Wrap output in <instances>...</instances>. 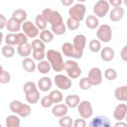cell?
Listing matches in <instances>:
<instances>
[{
  "label": "cell",
  "instance_id": "60d3db41",
  "mask_svg": "<svg viewBox=\"0 0 127 127\" xmlns=\"http://www.w3.org/2000/svg\"><path fill=\"white\" fill-rule=\"evenodd\" d=\"M91 84L87 77H84L81 79L79 82V86L80 88L83 90H87L90 88Z\"/></svg>",
  "mask_w": 127,
  "mask_h": 127
},
{
  "label": "cell",
  "instance_id": "cb8c5ba5",
  "mask_svg": "<svg viewBox=\"0 0 127 127\" xmlns=\"http://www.w3.org/2000/svg\"><path fill=\"white\" fill-rule=\"evenodd\" d=\"M22 65L24 69L27 72H32L35 69V64L31 58H25L22 61Z\"/></svg>",
  "mask_w": 127,
  "mask_h": 127
},
{
  "label": "cell",
  "instance_id": "4316f807",
  "mask_svg": "<svg viewBox=\"0 0 127 127\" xmlns=\"http://www.w3.org/2000/svg\"><path fill=\"white\" fill-rule=\"evenodd\" d=\"M6 124L7 127H19L20 120L16 116H10L6 118Z\"/></svg>",
  "mask_w": 127,
  "mask_h": 127
},
{
  "label": "cell",
  "instance_id": "4dcf8cb0",
  "mask_svg": "<svg viewBox=\"0 0 127 127\" xmlns=\"http://www.w3.org/2000/svg\"><path fill=\"white\" fill-rule=\"evenodd\" d=\"M31 113V108L29 106L26 104H22L20 106L17 114L22 117L28 116Z\"/></svg>",
  "mask_w": 127,
  "mask_h": 127
},
{
  "label": "cell",
  "instance_id": "8fae6325",
  "mask_svg": "<svg viewBox=\"0 0 127 127\" xmlns=\"http://www.w3.org/2000/svg\"><path fill=\"white\" fill-rule=\"evenodd\" d=\"M78 111L81 116L85 119L90 118L93 113L91 104L87 101L81 102L78 107Z\"/></svg>",
  "mask_w": 127,
  "mask_h": 127
},
{
  "label": "cell",
  "instance_id": "7dc6e473",
  "mask_svg": "<svg viewBox=\"0 0 127 127\" xmlns=\"http://www.w3.org/2000/svg\"><path fill=\"white\" fill-rule=\"evenodd\" d=\"M6 20L5 17L2 14H0V29H2L4 27L5 25L6 24Z\"/></svg>",
  "mask_w": 127,
  "mask_h": 127
},
{
  "label": "cell",
  "instance_id": "d6986e66",
  "mask_svg": "<svg viewBox=\"0 0 127 127\" xmlns=\"http://www.w3.org/2000/svg\"><path fill=\"white\" fill-rule=\"evenodd\" d=\"M27 13L26 11L21 9H18L14 11L12 14L11 18L16 21L21 23L26 19Z\"/></svg>",
  "mask_w": 127,
  "mask_h": 127
},
{
  "label": "cell",
  "instance_id": "c3c4849f",
  "mask_svg": "<svg viewBox=\"0 0 127 127\" xmlns=\"http://www.w3.org/2000/svg\"><path fill=\"white\" fill-rule=\"evenodd\" d=\"M121 57L122 59L125 61H127V46H125V47L124 48V49H122L121 53Z\"/></svg>",
  "mask_w": 127,
  "mask_h": 127
},
{
  "label": "cell",
  "instance_id": "ac0fdd59",
  "mask_svg": "<svg viewBox=\"0 0 127 127\" xmlns=\"http://www.w3.org/2000/svg\"><path fill=\"white\" fill-rule=\"evenodd\" d=\"M68 109L64 104H61L54 106L53 108L52 112L54 115L56 117H62L65 115L67 112Z\"/></svg>",
  "mask_w": 127,
  "mask_h": 127
},
{
  "label": "cell",
  "instance_id": "8d00e7d4",
  "mask_svg": "<svg viewBox=\"0 0 127 127\" xmlns=\"http://www.w3.org/2000/svg\"><path fill=\"white\" fill-rule=\"evenodd\" d=\"M33 57L34 59L37 61L43 59L45 57L44 50L42 49L33 50Z\"/></svg>",
  "mask_w": 127,
  "mask_h": 127
},
{
  "label": "cell",
  "instance_id": "5b68a950",
  "mask_svg": "<svg viewBox=\"0 0 127 127\" xmlns=\"http://www.w3.org/2000/svg\"><path fill=\"white\" fill-rule=\"evenodd\" d=\"M85 11L86 8L85 5L80 3L75 4L70 8L68 11L70 17L78 21L83 20Z\"/></svg>",
  "mask_w": 127,
  "mask_h": 127
},
{
  "label": "cell",
  "instance_id": "44dd1931",
  "mask_svg": "<svg viewBox=\"0 0 127 127\" xmlns=\"http://www.w3.org/2000/svg\"><path fill=\"white\" fill-rule=\"evenodd\" d=\"M31 51V47L28 43H24L18 45L17 51L22 57H26L30 55Z\"/></svg>",
  "mask_w": 127,
  "mask_h": 127
},
{
  "label": "cell",
  "instance_id": "9a60e30c",
  "mask_svg": "<svg viewBox=\"0 0 127 127\" xmlns=\"http://www.w3.org/2000/svg\"><path fill=\"white\" fill-rule=\"evenodd\" d=\"M127 108L125 104H121L116 107L114 112V117L117 120H122L126 116Z\"/></svg>",
  "mask_w": 127,
  "mask_h": 127
},
{
  "label": "cell",
  "instance_id": "603a6c76",
  "mask_svg": "<svg viewBox=\"0 0 127 127\" xmlns=\"http://www.w3.org/2000/svg\"><path fill=\"white\" fill-rule=\"evenodd\" d=\"M115 95L116 98L121 101L127 100V86H121L118 88L115 92Z\"/></svg>",
  "mask_w": 127,
  "mask_h": 127
},
{
  "label": "cell",
  "instance_id": "277c9868",
  "mask_svg": "<svg viewBox=\"0 0 127 127\" xmlns=\"http://www.w3.org/2000/svg\"><path fill=\"white\" fill-rule=\"evenodd\" d=\"M69 77L72 78L78 77L81 74V70L77 62L68 60L64 64V68Z\"/></svg>",
  "mask_w": 127,
  "mask_h": 127
},
{
  "label": "cell",
  "instance_id": "2e32d148",
  "mask_svg": "<svg viewBox=\"0 0 127 127\" xmlns=\"http://www.w3.org/2000/svg\"><path fill=\"white\" fill-rule=\"evenodd\" d=\"M73 44L75 49L79 51H82L86 44V38L81 34L76 35L73 39Z\"/></svg>",
  "mask_w": 127,
  "mask_h": 127
},
{
  "label": "cell",
  "instance_id": "83f0119b",
  "mask_svg": "<svg viewBox=\"0 0 127 127\" xmlns=\"http://www.w3.org/2000/svg\"><path fill=\"white\" fill-rule=\"evenodd\" d=\"M85 22L87 27L90 29L96 28L99 24L98 18L93 15H89L87 17Z\"/></svg>",
  "mask_w": 127,
  "mask_h": 127
},
{
  "label": "cell",
  "instance_id": "f35d334b",
  "mask_svg": "<svg viewBox=\"0 0 127 127\" xmlns=\"http://www.w3.org/2000/svg\"><path fill=\"white\" fill-rule=\"evenodd\" d=\"M51 28L53 31L57 35L63 34L65 31V26L64 23L58 26H52Z\"/></svg>",
  "mask_w": 127,
  "mask_h": 127
},
{
  "label": "cell",
  "instance_id": "f546056e",
  "mask_svg": "<svg viewBox=\"0 0 127 127\" xmlns=\"http://www.w3.org/2000/svg\"><path fill=\"white\" fill-rule=\"evenodd\" d=\"M49 96L52 99L53 102L55 103L60 102L63 99V94L57 90L52 91L50 93Z\"/></svg>",
  "mask_w": 127,
  "mask_h": 127
},
{
  "label": "cell",
  "instance_id": "7402d4cb",
  "mask_svg": "<svg viewBox=\"0 0 127 127\" xmlns=\"http://www.w3.org/2000/svg\"><path fill=\"white\" fill-rule=\"evenodd\" d=\"M101 56L102 59L104 61L109 62L111 61L114 58V52L113 50L109 47H105L102 50Z\"/></svg>",
  "mask_w": 127,
  "mask_h": 127
},
{
  "label": "cell",
  "instance_id": "f907efd6",
  "mask_svg": "<svg viewBox=\"0 0 127 127\" xmlns=\"http://www.w3.org/2000/svg\"><path fill=\"white\" fill-rule=\"evenodd\" d=\"M62 2L64 5L66 6H68L73 2V0H62Z\"/></svg>",
  "mask_w": 127,
  "mask_h": 127
},
{
  "label": "cell",
  "instance_id": "816d5d0a",
  "mask_svg": "<svg viewBox=\"0 0 127 127\" xmlns=\"http://www.w3.org/2000/svg\"><path fill=\"white\" fill-rule=\"evenodd\" d=\"M115 126L117 127V126H126V125L124 124L123 123H117V124L115 125Z\"/></svg>",
  "mask_w": 127,
  "mask_h": 127
},
{
  "label": "cell",
  "instance_id": "52a82bcc",
  "mask_svg": "<svg viewBox=\"0 0 127 127\" xmlns=\"http://www.w3.org/2000/svg\"><path fill=\"white\" fill-rule=\"evenodd\" d=\"M97 36L102 41L104 42L110 41L112 38V30L110 26L107 24L101 25L97 30Z\"/></svg>",
  "mask_w": 127,
  "mask_h": 127
},
{
  "label": "cell",
  "instance_id": "30bf717a",
  "mask_svg": "<svg viewBox=\"0 0 127 127\" xmlns=\"http://www.w3.org/2000/svg\"><path fill=\"white\" fill-rule=\"evenodd\" d=\"M111 124L109 119L105 116H97L93 118L90 122V127H110Z\"/></svg>",
  "mask_w": 127,
  "mask_h": 127
},
{
  "label": "cell",
  "instance_id": "f1b7e54d",
  "mask_svg": "<svg viewBox=\"0 0 127 127\" xmlns=\"http://www.w3.org/2000/svg\"><path fill=\"white\" fill-rule=\"evenodd\" d=\"M41 40L46 43H48L52 41L54 38L53 35L48 30H44L42 31L40 35Z\"/></svg>",
  "mask_w": 127,
  "mask_h": 127
},
{
  "label": "cell",
  "instance_id": "e0dca14e",
  "mask_svg": "<svg viewBox=\"0 0 127 127\" xmlns=\"http://www.w3.org/2000/svg\"><path fill=\"white\" fill-rule=\"evenodd\" d=\"M124 10L122 7H116L113 9L110 13V18L114 21H119L123 16Z\"/></svg>",
  "mask_w": 127,
  "mask_h": 127
},
{
  "label": "cell",
  "instance_id": "74e56055",
  "mask_svg": "<svg viewBox=\"0 0 127 127\" xmlns=\"http://www.w3.org/2000/svg\"><path fill=\"white\" fill-rule=\"evenodd\" d=\"M101 48V44L100 43L96 40H93L90 41L89 43V48L90 50L93 52H97Z\"/></svg>",
  "mask_w": 127,
  "mask_h": 127
},
{
  "label": "cell",
  "instance_id": "ffe728a7",
  "mask_svg": "<svg viewBox=\"0 0 127 127\" xmlns=\"http://www.w3.org/2000/svg\"><path fill=\"white\" fill-rule=\"evenodd\" d=\"M52 86L51 79L48 77H42L38 81V86L40 90L45 92L49 90Z\"/></svg>",
  "mask_w": 127,
  "mask_h": 127
},
{
  "label": "cell",
  "instance_id": "d4e9b609",
  "mask_svg": "<svg viewBox=\"0 0 127 127\" xmlns=\"http://www.w3.org/2000/svg\"><path fill=\"white\" fill-rule=\"evenodd\" d=\"M80 98L76 95H68L65 99L66 104L71 108L75 107L79 102Z\"/></svg>",
  "mask_w": 127,
  "mask_h": 127
},
{
  "label": "cell",
  "instance_id": "ab89813d",
  "mask_svg": "<svg viewBox=\"0 0 127 127\" xmlns=\"http://www.w3.org/2000/svg\"><path fill=\"white\" fill-rule=\"evenodd\" d=\"M105 76L108 80H113L117 77V72L113 68H108L105 70Z\"/></svg>",
  "mask_w": 127,
  "mask_h": 127
},
{
  "label": "cell",
  "instance_id": "ba28073f",
  "mask_svg": "<svg viewBox=\"0 0 127 127\" xmlns=\"http://www.w3.org/2000/svg\"><path fill=\"white\" fill-rule=\"evenodd\" d=\"M62 50L65 56L76 59L80 58L83 54L82 51L76 50L74 46L70 43H65L62 46Z\"/></svg>",
  "mask_w": 127,
  "mask_h": 127
},
{
  "label": "cell",
  "instance_id": "9c48e42d",
  "mask_svg": "<svg viewBox=\"0 0 127 127\" xmlns=\"http://www.w3.org/2000/svg\"><path fill=\"white\" fill-rule=\"evenodd\" d=\"M109 9L108 2L104 0H99L94 5L93 10L94 13L100 17H104Z\"/></svg>",
  "mask_w": 127,
  "mask_h": 127
},
{
  "label": "cell",
  "instance_id": "6da1fadb",
  "mask_svg": "<svg viewBox=\"0 0 127 127\" xmlns=\"http://www.w3.org/2000/svg\"><path fill=\"white\" fill-rule=\"evenodd\" d=\"M47 57L51 63L54 70L56 71H62L64 68V63L61 54L54 50H49L47 53Z\"/></svg>",
  "mask_w": 127,
  "mask_h": 127
},
{
  "label": "cell",
  "instance_id": "ee69618b",
  "mask_svg": "<svg viewBox=\"0 0 127 127\" xmlns=\"http://www.w3.org/2000/svg\"><path fill=\"white\" fill-rule=\"evenodd\" d=\"M41 104L43 107L48 108L52 105L53 101L49 96H46L42 98Z\"/></svg>",
  "mask_w": 127,
  "mask_h": 127
},
{
  "label": "cell",
  "instance_id": "836d02e7",
  "mask_svg": "<svg viewBox=\"0 0 127 127\" xmlns=\"http://www.w3.org/2000/svg\"><path fill=\"white\" fill-rule=\"evenodd\" d=\"M1 52L4 57L6 58H10L12 57L14 54V49L12 47L9 45H6L3 47Z\"/></svg>",
  "mask_w": 127,
  "mask_h": 127
},
{
  "label": "cell",
  "instance_id": "8992f818",
  "mask_svg": "<svg viewBox=\"0 0 127 127\" xmlns=\"http://www.w3.org/2000/svg\"><path fill=\"white\" fill-rule=\"evenodd\" d=\"M27 41V39L26 36L24 34L20 33L17 34L11 33L7 34L6 36L5 41L8 45H15L26 43Z\"/></svg>",
  "mask_w": 127,
  "mask_h": 127
},
{
  "label": "cell",
  "instance_id": "d590c367",
  "mask_svg": "<svg viewBox=\"0 0 127 127\" xmlns=\"http://www.w3.org/2000/svg\"><path fill=\"white\" fill-rule=\"evenodd\" d=\"M66 22L68 28L71 30L76 29L79 26V21L71 17L67 19Z\"/></svg>",
  "mask_w": 127,
  "mask_h": 127
},
{
  "label": "cell",
  "instance_id": "d6a6232c",
  "mask_svg": "<svg viewBox=\"0 0 127 127\" xmlns=\"http://www.w3.org/2000/svg\"><path fill=\"white\" fill-rule=\"evenodd\" d=\"M35 23L37 26L41 30L44 29L47 26V21L42 15L38 14L35 19Z\"/></svg>",
  "mask_w": 127,
  "mask_h": 127
},
{
  "label": "cell",
  "instance_id": "bcb514c9",
  "mask_svg": "<svg viewBox=\"0 0 127 127\" xmlns=\"http://www.w3.org/2000/svg\"><path fill=\"white\" fill-rule=\"evenodd\" d=\"M74 127H85L86 122L81 119H77L74 122Z\"/></svg>",
  "mask_w": 127,
  "mask_h": 127
},
{
  "label": "cell",
  "instance_id": "3957f363",
  "mask_svg": "<svg viewBox=\"0 0 127 127\" xmlns=\"http://www.w3.org/2000/svg\"><path fill=\"white\" fill-rule=\"evenodd\" d=\"M42 15L52 25L56 26L63 23V18L58 11L53 10L50 8H46L42 11Z\"/></svg>",
  "mask_w": 127,
  "mask_h": 127
},
{
  "label": "cell",
  "instance_id": "484cf974",
  "mask_svg": "<svg viewBox=\"0 0 127 127\" xmlns=\"http://www.w3.org/2000/svg\"><path fill=\"white\" fill-rule=\"evenodd\" d=\"M6 28L9 31L17 32L20 29V23L16 21L12 18H10L8 19L6 23Z\"/></svg>",
  "mask_w": 127,
  "mask_h": 127
},
{
  "label": "cell",
  "instance_id": "5bb4252c",
  "mask_svg": "<svg viewBox=\"0 0 127 127\" xmlns=\"http://www.w3.org/2000/svg\"><path fill=\"white\" fill-rule=\"evenodd\" d=\"M22 28L24 32L30 38L35 37L39 33L38 29L30 21L24 22L22 25Z\"/></svg>",
  "mask_w": 127,
  "mask_h": 127
},
{
  "label": "cell",
  "instance_id": "b9f144b4",
  "mask_svg": "<svg viewBox=\"0 0 127 127\" xmlns=\"http://www.w3.org/2000/svg\"><path fill=\"white\" fill-rule=\"evenodd\" d=\"M10 79V76L9 73L6 71H2V68H1L0 72V82L1 83H6L9 81Z\"/></svg>",
  "mask_w": 127,
  "mask_h": 127
},
{
  "label": "cell",
  "instance_id": "7c38bea8",
  "mask_svg": "<svg viewBox=\"0 0 127 127\" xmlns=\"http://www.w3.org/2000/svg\"><path fill=\"white\" fill-rule=\"evenodd\" d=\"M91 85H97L102 81V73L98 68H93L90 70L88 73V77Z\"/></svg>",
  "mask_w": 127,
  "mask_h": 127
},
{
  "label": "cell",
  "instance_id": "f6af8a7d",
  "mask_svg": "<svg viewBox=\"0 0 127 127\" xmlns=\"http://www.w3.org/2000/svg\"><path fill=\"white\" fill-rule=\"evenodd\" d=\"M31 47L33 50L38 49H42L44 50L45 48L44 44L39 39H36L33 41L31 44Z\"/></svg>",
  "mask_w": 127,
  "mask_h": 127
},
{
  "label": "cell",
  "instance_id": "e575fe53",
  "mask_svg": "<svg viewBox=\"0 0 127 127\" xmlns=\"http://www.w3.org/2000/svg\"><path fill=\"white\" fill-rule=\"evenodd\" d=\"M59 124L63 127H70L72 124V120L69 117L66 116L60 119Z\"/></svg>",
  "mask_w": 127,
  "mask_h": 127
},
{
  "label": "cell",
  "instance_id": "7a4b0ae2",
  "mask_svg": "<svg viewBox=\"0 0 127 127\" xmlns=\"http://www.w3.org/2000/svg\"><path fill=\"white\" fill-rule=\"evenodd\" d=\"M23 90L26 94V100L31 104L37 103L40 98V94L35 84L32 82H26L23 86Z\"/></svg>",
  "mask_w": 127,
  "mask_h": 127
},
{
  "label": "cell",
  "instance_id": "1f68e13d",
  "mask_svg": "<svg viewBox=\"0 0 127 127\" xmlns=\"http://www.w3.org/2000/svg\"><path fill=\"white\" fill-rule=\"evenodd\" d=\"M38 69L41 73H46L50 70V65L47 61H42L38 64Z\"/></svg>",
  "mask_w": 127,
  "mask_h": 127
},
{
  "label": "cell",
  "instance_id": "4fadbf2b",
  "mask_svg": "<svg viewBox=\"0 0 127 127\" xmlns=\"http://www.w3.org/2000/svg\"><path fill=\"white\" fill-rule=\"evenodd\" d=\"M55 82L56 85L64 90L69 88L71 85L70 80L63 74H58L55 77Z\"/></svg>",
  "mask_w": 127,
  "mask_h": 127
},
{
  "label": "cell",
  "instance_id": "7bdbcfd3",
  "mask_svg": "<svg viewBox=\"0 0 127 127\" xmlns=\"http://www.w3.org/2000/svg\"><path fill=\"white\" fill-rule=\"evenodd\" d=\"M21 104L22 103L21 102L18 100H14L10 103L9 107L11 111L14 113H17Z\"/></svg>",
  "mask_w": 127,
  "mask_h": 127
},
{
  "label": "cell",
  "instance_id": "681fc988",
  "mask_svg": "<svg viewBox=\"0 0 127 127\" xmlns=\"http://www.w3.org/2000/svg\"><path fill=\"white\" fill-rule=\"evenodd\" d=\"M109 2L111 3V4L113 6L116 7L121 4L122 1L121 0H109Z\"/></svg>",
  "mask_w": 127,
  "mask_h": 127
}]
</instances>
